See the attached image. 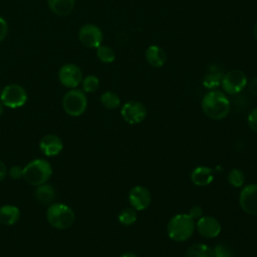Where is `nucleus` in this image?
<instances>
[{
  "label": "nucleus",
  "mask_w": 257,
  "mask_h": 257,
  "mask_svg": "<svg viewBox=\"0 0 257 257\" xmlns=\"http://www.w3.org/2000/svg\"><path fill=\"white\" fill-rule=\"evenodd\" d=\"M247 122H248L249 127H250L253 132L257 133V106L254 107L253 109H251L250 112L248 113Z\"/></svg>",
  "instance_id": "cd10ccee"
},
{
  "label": "nucleus",
  "mask_w": 257,
  "mask_h": 257,
  "mask_svg": "<svg viewBox=\"0 0 257 257\" xmlns=\"http://www.w3.org/2000/svg\"><path fill=\"white\" fill-rule=\"evenodd\" d=\"M214 257H233V251L230 246L224 243H219L213 248Z\"/></svg>",
  "instance_id": "bb28decb"
},
{
  "label": "nucleus",
  "mask_w": 257,
  "mask_h": 257,
  "mask_svg": "<svg viewBox=\"0 0 257 257\" xmlns=\"http://www.w3.org/2000/svg\"><path fill=\"white\" fill-rule=\"evenodd\" d=\"M239 205L246 214L257 216V184H248L242 188Z\"/></svg>",
  "instance_id": "1a4fd4ad"
},
{
  "label": "nucleus",
  "mask_w": 257,
  "mask_h": 257,
  "mask_svg": "<svg viewBox=\"0 0 257 257\" xmlns=\"http://www.w3.org/2000/svg\"><path fill=\"white\" fill-rule=\"evenodd\" d=\"M9 176L14 180H18L23 177V169L19 166H13L9 170Z\"/></svg>",
  "instance_id": "c756f323"
},
{
  "label": "nucleus",
  "mask_w": 257,
  "mask_h": 257,
  "mask_svg": "<svg viewBox=\"0 0 257 257\" xmlns=\"http://www.w3.org/2000/svg\"><path fill=\"white\" fill-rule=\"evenodd\" d=\"M35 197L43 204H50L55 198V191L52 186L45 183L37 186L35 190Z\"/></svg>",
  "instance_id": "412c9836"
},
{
  "label": "nucleus",
  "mask_w": 257,
  "mask_h": 257,
  "mask_svg": "<svg viewBox=\"0 0 257 257\" xmlns=\"http://www.w3.org/2000/svg\"><path fill=\"white\" fill-rule=\"evenodd\" d=\"M82 90L87 93L94 92L99 87V79L95 75H87L81 81Z\"/></svg>",
  "instance_id": "a878e982"
},
{
  "label": "nucleus",
  "mask_w": 257,
  "mask_h": 257,
  "mask_svg": "<svg viewBox=\"0 0 257 257\" xmlns=\"http://www.w3.org/2000/svg\"><path fill=\"white\" fill-rule=\"evenodd\" d=\"M214 180L213 170L209 167L199 166L191 172V181L198 187H204L212 183Z\"/></svg>",
  "instance_id": "dca6fc26"
},
{
  "label": "nucleus",
  "mask_w": 257,
  "mask_h": 257,
  "mask_svg": "<svg viewBox=\"0 0 257 257\" xmlns=\"http://www.w3.org/2000/svg\"><path fill=\"white\" fill-rule=\"evenodd\" d=\"M82 78V71L76 64H64L58 71V79L60 83L68 88L77 87L81 83Z\"/></svg>",
  "instance_id": "9b49d317"
},
{
  "label": "nucleus",
  "mask_w": 257,
  "mask_h": 257,
  "mask_svg": "<svg viewBox=\"0 0 257 257\" xmlns=\"http://www.w3.org/2000/svg\"><path fill=\"white\" fill-rule=\"evenodd\" d=\"M51 175L52 168L50 164L43 159L33 160L23 168V178L32 186L45 184Z\"/></svg>",
  "instance_id": "7ed1b4c3"
},
{
  "label": "nucleus",
  "mask_w": 257,
  "mask_h": 257,
  "mask_svg": "<svg viewBox=\"0 0 257 257\" xmlns=\"http://www.w3.org/2000/svg\"><path fill=\"white\" fill-rule=\"evenodd\" d=\"M87 106V98L83 90L71 88L62 98V107L70 116L81 115Z\"/></svg>",
  "instance_id": "39448f33"
},
{
  "label": "nucleus",
  "mask_w": 257,
  "mask_h": 257,
  "mask_svg": "<svg viewBox=\"0 0 257 257\" xmlns=\"http://www.w3.org/2000/svg\"><path fill=\"white\" fill-rule=\"evenodd\" d=\"M196 229V221L188 214H177L170 219L167 225V234L176 242H183L192 237Z\"/></svg>",
  "instance_id": "f03ea898"
},
{
  "label": "nucleus",
  "mask_w": 257,
  "mask_h": 257,
  "mask_svg": "<svg viewBox=\"0 0 257 257\" xmlns=\"http://www.w3.org/2000/svg\"><path fill=\"white\" fill-rule=\"evenodd\" d=\"M152 201L150 191L144 186H135L128 193V202L136 211L147 209Z\"/></svg>",
  "instance_id": "ddd939ff"
},
{
  "label": "nucleus",
  "mask_w": 257,
  "mask_h": 257,
  "mask_svg": "<svg viewBox=\"0 0 257 257\" xmlns=\"http://www.w3.org/2000/svg\"><path fill=\"white\" fill-rule=\"evenodd\" d=\"M184 257H214L213 248L204 243H196L187 248Z\"/></svg>",
  "instance_id": "aec40b11"
},
{
  "label": "nucleus",
  "mask_w": 257,
  "mask_h": 257,
  "mask_svg": "<svg viewBox=\"0 0 257 257\" xmlns=\"http://www.w3.org/2000/svg\"><path fill=\"white\" fill-rule=\"evenodd\" d=\"M39 148L44 156L53 157L62 151L63 143L60 138L55 135H46L41 139Z\"/></svg>",
  "instance_id": "4468645a"
},
{
  "label": "nucleus",
  "mask_w": 257,
  "mask_h": 257,
  "mask_svg": "<svg viewBox=\"0 0 257 257\" xmlns=\"http://www.w3.org/2000/svg\"><path fill=\"white\" fill-rule=\"evenodd\" d=\"M253 36L255 37V39L257 40V21L255 22L254 26H253Z\"/></svg>",
  "instance_id": "f704fd0d"
},
{
  "label": "nucleus",
  "mask_w": 257,
  "mask_h": 257,
  "mask_svg": "<svg viewBox=\"0 0 257 257\" xmlns=\"http://www.w3.org/2000/svg\"><path fill=\"white\" fill-rule=\"evenodd\" d=\"M8 33V24L4 18L0 16V42L5 39Z\"/></svg>",
  "instance_id": "7c9ffc66"
},
{
  "label": "nucleus",
  "mask_w": 257,
  "mask_h": 257,
  "mask_svg": "<svg viewBox=\"0 0 257 257\" xmlns=\"http://www.w3.org/2000/svg\"><path fill=\"white\" fill-rule=\"evenodd\" d=\"M3 107H4V105H3V104H2V102L0 101V115L3 113V110H4V108H3Z\"/></svg>",
  "instance_id": "c9c22d12"
},
{
  "label": "nucleus",
  "mask_w": 257,
  "mask_h": 257,
  "mask_svg": "<svg viewBox=\"0 0 257 257\" xmlns=\"http://www.w3.org/2000/svg\"><path fill=\"white\" fill-rule=\"evenodd\" d=\"M147 62L153 67H162L167 61L166 51L159 45H150L145 52Z\"/></svg>",
  "instance_id": "2eb2a0df"
},
{
  "label": "nucleus",
  "mask_w": 257,
  "mask_h": 257,
  "mask_svg": "<svg viewBox=\"0 0 257 257\" xmlns=\"http://www.w3.org/2000/svg\"><path fill=\"white\" fill-rule=\"evenodd\" d=\"M119 257H138V256L133 252H125V253L121 254Z\"/></svg>",
  "instance_id": "72a5a7b5"
},
{
  "label": "nucleus",
  "mask_w": 257,
  "mask_h": 257,
  "mask_svg": "<svg viewBox=\"0 0 257 257\" xmlns=\"http://www.w3.org/2000/svg\"><path fill=\"white\" fill-rule=\"evenodd\" d=\"M228 183L234 188H241L245 182V175L240 169H233L227 176Z\"/></svg>",
  "instance_id": "393cba45"
},
{
  "label": "nucleus",
  "mask_w": 257,
  "mask_h": 257,
  "mask_svg": "<svg viewBox=\"0 0 257 257\" xmlns=\"http://www.w3.org/2000/svg\"><path fill=\"white\" fill-rule=\"evenodd\" d=\"M196 229L198 233L207 239L216 238L222 230L220 222L212 216H203L196 222Z\"/></svg>",
  "instance_id": "f8f14e48"
},
{
  "label": "nucleus",
  "mask_w": 257,
  "mask_h": 257,
  "mask_svg": "<svg viewBox=\"0 0 257 257\" xmlns=\"http://www.w3.org/2000/svg\"><path fill=\"white\" fill-rule=\"evenodd\" d=\"M223 75L224 73L217 65H211L202 80V84L205 88L209 90H214L221 86Z\"/></svg>",
  "instance_id": "f3484780"
},
{
  "label": "nucleus",
  "mask_w": 257,
  "mask_h": 257,
  "mask_svg": "<svg viewBox=\"0 0 257 257\" xmlns=\"http://www.w3.org/2000/svg\"><path fill=\"white\" fill-rule=\"evenodd\" d=\"M201 107L209 118L220 120L229 114L231 103L225 92L214 89L204 94Z\"/></svg>",
  "instance_id": "f257e3e1"
},
{
  "label": "nucleus",
  "mask_w": 257,
  "mask_h": 257,
  "mask_svg": "<svg viewBox=\"0 0 257 257\" xmlns=\"http://www.w3.org/2000/svg\"><path fill=\"white\" fill-rule=\"evenodd\" d=\"M96 56L103 63H110L115 59V53L113 49L110 46L104 44H100L96 48Z\"/></svg>",
  "instance_id": "5701e85b"
},
{
  "label": "nucleus",
  "mask_w": 257,
  "mask_h": 257,
  "mask_svg": "<svg viewBox=\"0 0 257 257\" xmlns=\"http://www.w3.org/2000/svg\"><path fill=\"white\" fill-rule=\"evenodd\" d=\"M247 83L248 79L244 71L240 69H232L224 73L221 86L225 93L236 95L247 86Z\"/></svg>",
  "instance_id": "423d86ee"
},
{
  "label": "nucleus",
  "mask_w": 257,
  "mask_h": 257,
  "mask_svg": "<svg viewBox=\"0 0 257 257\" xmlns=\"http://www.w3.org/2000/svg\"><path fill=\"white\" fill-rule=\"evenodd\" d=\"M100 102L104 107H106L108 109H114L119 106L120 98L114 91L108 90L101 94Z\"/></svg>",
  "instance_id": "4be33fe9"
},
{
  "label": "nucleus",
  "mask_w": 257,
  "mask_h": 257,
  "mask_svg": "<svg viewBox=\"0 0 257 257\" xmlns=\"http://www.w3.org/2000/svg\"><path fill=\"white\" fill-rule=\"evenodd\" d=\"M6 175H7V168L5 164L2 161H0V182L4 180Z\"/></svg>",
  "instance_id": "473e14b6"
},
{
  "label": "nucleus",
  "mask_w": 257,
  "mask_h": 257,
  "mask_svg": "<svg viewBox=\"0 0 257 257\" xmlns=\"http://www.w3.org/2000/svg\"><path fill=\"white\" fill-rule=\"evenodd\" d=\"M47 4L54 14L67 16L72 12L75 0H47Z\"/></svg>",
  "instance_id": "a211bd4d"
},
{
  "label": "nucleus",
  "mask_w": 257,
  "mask_h": 257,
  "mask_svg": "<svg viewBox=\"0 0 257 257\" xmlns=\"http://www.w3.org/2000/svg\"><path fill=\"white\" fill-rule=\"evenodd\" d=\"M203 213H204V210L201 206L199 205H195L193 206L190 210H189V213L188 215L195 221L199 220L201 217H203Z\"/></svg>",
  "instance_id": "c85d7f7f"
},
{
  "label": "nucleus",
  "mask_w": 257,
  "mask_h": 257,
  "mask_svg": "<svg viewBox=\"0 0 257 257\" xmlns=\"http://www.w3.org/2000/svg\"><path fill=\"white\" fill-rule=\"evenodd\" d=\"M46 218L53 228L63 230L74 223L75 215L69 206L62 203H53L46 211Z\"/></svg>",
  "instance_id": "20e7f679"
},
{
  "label": "nucleus",
  "mask_w": 257,
  "mask_h": 257,
  "mask_svg": "<svg viewBox=\"0 0 257 257\" xmlns=\"http://www.w3.org/2000/svg\"><path fill=\"white\" fill-rule=\"evenodd\" d=\"M137 211L134 208H124L119 212L117 216L118 222L124 226L133 225L137 221Z\"/></svg>",
  "instance_id": "b1692460"
},
{
  "label": "nucleus",
  "mask_w": 257,
  "mask_h": 257,
  "mask_svg": "<svg viewBox=\"0 0 257 257\" xmlns=\"http://www.w3.org/2000/svg\"><path fill=\"white\" fill-rule=\"evenodd\" d=\"M146 106L138 100H130L125 102L120 109L121 117L128 124H138L144 121L147 116Z\"/></svg>",
  "instance_id": "6e6552de"
},
{
  "label": "nucleus",
  "mask_w": 257,
  "mask_h": 257,
  "mask_svg": "<svg viewBox=\"0 0 257 257\" xmlns=\"http://www.w3.org/2000/svg\"><path fill=\"white\" fill-rule=\"evenodd\" d=\"M0 101L4 106L17 108L26 103L27 92L19 84H8L0 92Z\"/></svg>",
  "instance_id": "0eeeda50"
},
{
  "label": "nucleus",
  "mask_w": 257,
  "mask_h": 257,
  "mask_svg": "<svg viewBox=\"0 0 257 257\" xmlns=\"http://www.w3.org/2000/svg\"><path fill=\"white\" fill-rule=\"evenodd\" d=\"M79 41L88 48H97L103 39L101 29L91 23L84 24L78 31Z\"/></svg>",
  "instance_id": "9d476101"
},
{
  "label": "nucleus",
  "mask_w": 257,
  "mask_h": 257,
  "mask_svg": "<svg viewBox=\"0 0 257 257\" xmlns=\"http://www.w3.org/2000/svg\"><path fill=\"white\" fill-rule=\"evenodd\" d=\"M20 217V211L16 206L4 205L0 207V223L3 225H13Z\"/></svg>",
  "instance_id": "6ab92c4d"
},
{
  "label": "nucleus",
  "mask_w": 257,
  "mask_h": 257,
  "mask_svg": "<svg viewBox=\"0 0 257 257\" xmlns=\"http://www.w3.org/2000/svg\"><path fill=\"white\" fill-rule=\"evenodd\" d=\"M247 85H248V89H249L250 93L253 94V95H255V96H257V76L254 77V78H252V79L247 83Z\"/></svg>",
  "instance_id": "2f4dec72"
}]
</instances>
